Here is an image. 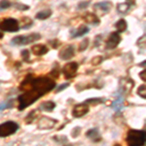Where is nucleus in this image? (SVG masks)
<instances>
[{
  "label": "nucleus",
  "instance_id": "nucleus-25",
  "mask_svg": "<svg viewBox=\"0 0 146 146\" xmlns=\"http://www.w3.org/2000/svg\"><path fill=\"white\" fill-rule=\"evenodd\" d=\"M104 100L102 98H90V100H87L85 101L86 104H90V103H93V104H100V103H102Z\"/></svg>",
  "mask_w": 146,
  "mask_h": 146
},
{
  "label": "nucleus",
  "instance_id": "nucleus-26",
  "mask_svg": "<svg viewBox=\"0 0 146 146\" xmlns=\"http://www.w3.org/2000/svg\"><path fill=\"white\" fill-rule=\"evenodd\" d=\"M13 107V100L9 101V102H1L0 103V111L2 110H5L6 108Z\"/></svg>",
  "mask_w": 146,
  "mask_h": 146
},
{
  "label": "nucleus",
  "instance_id": "nucleus-33",
  "mask_svg": "<svg viewBox=\"0 0 146 146\" xmlns=\"http://www.w3.org/2000/svg\"><path fill=\"white\" fill-rule=\"evenodd\" d=\"M89 5H90V1H82L78 4V9L83 10V9H86Z\"/></svg>",
  "mask_w": 146,
  "mask_h": 146
},
{
  "label": "nucleus",
  "instance_id": "nucleus-32",
  "mask_svg": "<svg viewBox=\"0 0 146 146\" xmlns=\"http://www.w3.org/2000/svg\"><path fill=\"white\" fill-rule=\"evenodd\" d=\"M67 87H69V83H64V84L60 85L58 87H56V93H60V92H62V90H65V89H66Z\"/></svg>",
  "mask_w": 146,
  "mask_h": 146
},
{
  "label": "nucleus",
  "instance_id": "nucleus-34",
  "mask_svg": "<svg viewBox=\"0 0 146 146\" xmlns=\"http://www.w3.org/2000/svg\"><path fill=\"white\" fill-rule=\"evenodd\" d=\"M50 43L52 44V47H53L54 49H56V47H58V45H60V41H58V39H54V40H52V41H50Z\"/></svg>",
  "mask_w": 146,
  "mask_h": 146
},
{
  "label": "nucleus",
  "instance_id": "nucleus-15",
  "mask_svg": "<svg viewBox=\"0 0 146 146\" xmlns=\"http://www.w3.org/2000/svg\"><path fill=\"white\" fill-rule=\"evenodd\" d=\"M56 103L54 101H44L39 105L38 109L40 111H45V112H51L55 109Z\"/></svg>",
  "mask_w": 146,
  "mask_h": 146
},
{
  "label": "nucleus",
  "instance_id": "nucleus-16",
  "mask_svg": "<svg viewBox=\"0 0 146 146\" xmlns=\"http://www.w3.org/2000/svg\"><path fill=\"white\" fill-rule=\"evenodd\" d=\"M84 20L86 23H90V25H98L100 23L98 17H96V15L93 13H88L84 16Z\"/></svg>",
  "mask_w": 146,
  "mask_h": 146
},
{
  "label": "nucleus",
  "instance_id": "nucleus-8",
  "mask_svg": "<svg viewBox=\"0 0 146 146\" xmlns=\"http://www.w3.org/2000/svg\"><path fill=\"white\" fill-rule=\"evenodd\" d=\"M58 124L56 119L50 118V117H41L38 121V129H51Z\"/></svg>",
  "mask_w": 146,
  "mask_h": 146
},
{
  "label": "nucleus",
  "instance_id": "nucleus-35",
  "mask_svg": "<svg viewBox=\"0 0 146 146\" xmlns=\"http://www.w3.org/2000/svg\"><path fill=\"white\" fill-rule=\"evenodd\" d=\"M145 73H146V72H145V70H143V71L139 74V76L141 77V79H142L143 81H145V80H146V78H145Z\"/></svg>",
  "mask_w": 146,
  "mask_h": 146
},
{
  "label": "nucleus",
  "instance_id": "nucleus-13",
  "mask_svg": "<svg viewBox=\"0 0 146 146\" xmlns=\"http://www.w3.org/2000/svg\"><path fill=\"white\" fill-rule=\"evenodd\" d=\"M86 136L88 138H90L92 141H94V142H100L101 140V135H100V133L98 129H89V131L86 133Z\"/></svg>",
  "mask_w": 146,
  "mask_h": 146
},
{
  "label": "nucleus",
  "instance_id": "nucleus-14",
  "mask_svg": "<svg viewBox=\"0 0 146 146\" xmlns=\"http://www.w3.org/2000/svg\"><path fill=\"white\" fill-rule=\"evenodd\" d=\"M112 7V3L109 1H103V2H98V3L95 4V9L100 10L103 13H108L110 11Z\"/></svg>",
  "mask_w": 146,
  "mask_h": 146
},
{
  "label": "nucleus",
  "instance_id": "nucleus-23",
  "mask_svg": "<svg viewBox=\"0 0 146 146\" xmlns=\"http://www.w3.org/2000/svg\"><path fill=\"white\" fill-rule=\"evenodd\" d=\"M88 46H89V39L86 38V39L82 40L81 43H80V45H79V52H84L87 48H88Z\"/></svg>",
  "mask_w": 146,
  "mask_h": 146
},
{
  "label": "nucleus",
  "instance_id": "nucleus-36",
  "mask_svg": "<svg viewBox=\"0 0 146 146\" xmlns=\"http://www.w3.org/2000/svg\"><path fill=\"white\" fill-rule=\"evenodd\" d=\"M3 36H4L3 32H0V39H2V38H3Z\"/></svg>",
  "mask_w": 146,
  "mask_h": 146
},
{
  "label": "nucleus",
  "instance_id": "nucleus-2",
  "mask_svg": "<svg viewBox=\"0 0 146 146\" xmlns=\"http://www.w3.org/2000/svg\"><path fill=\"white\" fill-rule=\"evenodd\" d=\"M126 141L128 146H143L145 144V131L139 129H129Z\"/></svg>",
  "mask_w": 146,
  "mask_h": 146
},
{
  "label": "nucleus",
  "instance_id": "nucleus-10",
  "mask_svg": "<svg viewBox=\"0 0 146 146\" xmlns=\"http://www.w3.org/2000/svg\"><path fill=\"white\" fill-rule=\"evenodd\" d=\"M75 55V47L74 45H68L65 48L62 49L58 53V58L62 60H68L74 56Z\"/></svg>",
  "mask_w": 146,
  "mask_h": 146
},
{
  "label": "nucleus",
  "instance_id": "nucleus-37",
  "mask_svg": "<svg viewBox=\"0 0 146 146\" xmlns=\"http://www.w3.org/2000/svg\"><path fill=\"white\" fill-rule=\"evenodd\" d=\"M114 146H121V145H120V144H115Z\"/></svg>",
  "mask_w": 146,
  "mask_h": 146
},
{
  "label": "nucleus",
  "instance_id": "nucleus-20",
  "mask_svg": "<svg viewBox=\"0 0 146 146\" xmlns=\"http://www.w3.org/2000/svg\"><path fill=\"white\" fill-rule=\"evenodd\" d=\"M115 27L118 30V33H120V32L126 31L127 27H128V25H127L126 21H125L124 19H122V20H119L118 22L115 23Z\"/></svg>",
  "mask_w": 146,
  "mask_h": 146
},
{
  "label": "nucleus",
  "instance_id": "nucleus-9",
  "mask_svg": "<svg viewBox=\"0 0 146 146\" xmlns=\"http://www.w3.org/2000/svg\"><path fill=\"white\" fill-rule=\"evenodd\" d=\"M88 112H89V105L83 102V103H80V104L75 105L72 110V116L74 118H81V117L85 116Z\"/></svg>",
  "mask_w": 146,
  "mask_h": 146
},
{
  "label": "nucleus",
  "instance_id": "nucleus-27",
  "mask_svg": "<svg viewBox=\"0 0 146 146\" xmlns=\"http://www.w3.org/2000/svg\"><path fill=\"white\" fill-rule=\"evenodd\" d=\"M103 60V58L101 56H95V58L92 60V64L93 65H98V64H100L101 62Z\"/></svg>",
  "mask_w": 146,
  "mask_h": 146
},
{
  "label": "nucleus",
  "instance_id": "nucleus-30",
  "mask_svg": "<svg viewBox=\"0 0 146 146\" xmlns=\"http://www.w3.org/2000/svg\"><path fill=\"white\" fill-rule=\"evenodd\" d=\"M80 133H81V128L80 127H75L74 129H72V131H71V135H72V137H77L79 135H80Z\"/></svg>",
  "mask_w": 146,
  "mask_h": 146
},
{
  "label": "nucleus",
  "instance_id": "nucleus-29",
  "mask_svg": "<svg viewBox=\"0 0 146 146\" xmlns=\"http://www.w3.org/2000/svg\"><path fill=\"white\" fill-rule=\"evenodd\" d=\"M15 7L17 8V10H21V11L29 10V6L25 5V4H22V3H16L15 4Z\"/></svg>",
  "mask_w": 146,
  "mask_h": 146
},
{
  "label": "nucleus",
  "instance_id": "nucleus-7",
  "mask_svg": "<svg viewBox=\"0 0 146 146\" xmlns=\"http://www.w3.org/2000/svg\"><path fill=\"white\" fill-rule=\"evenodd\" d=\"M121 40L122 38L118 32H112V33L109 35V37H108L106 43H105V48H106L107 50H113V49H115L119 45Z\"/></svg>",
  "mask_w": 146,
  "mask_h": 146
},
{
  "label": "nucleus",
  "instance_id": "nucleus-21",
  "mask_svg": "<svg viewBox=\"0 0 146 146\" xmlns=\"http://www.w3.org/2000/svg\"><path fill=\"white\" fill-rule=\"evenodd\" d=\"M54 139L56 140V142L60 143L62 146H71L69 142H68V139L65 135H56L54 136Z\"/></svg>",
  "mask_w": 146,
  "mask_h": 146
},
{
  "label": "nucleus",
  "instance_id": "nucleus-6",
  "mask_svg": "<svg viewBox=\"0 0 146 146\" xmlns=\"http://www.w3.org/2000/svg\"><path fill=\"white\" fill-rule=\"evenodd\" d=\"M77 69H78V63L73 62H68L64 65L62 69L63 75L66 79H71L72 77H74L77 73Z\"/></svg>",
  "mask_w": 146,
  "mask_h": 146
},
{
  "label": "nucleus",
  "instance_id": "nucleus-28",
  "mask_svg": "<svg viewBox=\"0 0 146 146\" xmlns=\"http://www.w3.org/2000/svg\"><path fill=\"white\" fill-rule=\"evenodd\" d=\"M11 6H12L11 2L1 1V2H0V11H1V10H6V9H8L9 7H11Z\"/></svg>",
  "mask_w": 146,
  "mask_h": 146
},
{
  "label": "nucleus",
  "instance_id": "nucleus-19",
  "mask_svg": "<svg viewBox=\"0 0 146 146\" xmlns=\"http://www.w3.org/2000/svg\"><path fill=\"white\" fill-rule=\"evenodd\" d=\"M123 104H124L123 98H122L121 96H119L118 98H117L116 100L112 102L111 106H112L113 109L116 110V111H120V110L122 109V107H123Z\"/></svg>",
  "mask_w": 146,
  "mask_h": 146
},
{
  "label": "nucleus",
  "instance_id": "nucleus-3",
  "mask_svg": "<svg viewBox=\"0 0 146 146\" xmlns=\"http://www.w3.org/2000/svg\"><path fill=\"white\" fill-rule=\"evenodd\" d=\"M41 38V35L37 32H33L31 34L28 35H20V36H16L11 40L12 45H18V46H23V45H29V44L33 43L35 41H38Z\"/></svg>",
  "mask_w": 146,
  "mask_h": 146
},
{
  "label": "nucleus",
  "instance_id": "nucleus-4",
  "mask_svg": "<svg viewBox=\"0 0 146 146\" xmlns=\"http://www.w3.org/2000/svg\"><path fill=\"white\" fill-rule=\"evenodd\" d=\"M20 29V25L16 19L7 18L0 22V30L7 32H17Z\"/></svg>",
  "mask_w": 146,
  "mask_h": 146
},
{
  "label": "nucleus",
  "instance_id": "nucleus-22",
  "mask_svg": "<svg viewBox=\"0 0 146 146\" xmlns=\"http://www.w3.org/2000/svg\"><path fill=\"white\" fill-rule=\"evenodd\" d=\"M37 115H38V112H37V110H32V111H30V112L27 114V116L25 117V122L27 124H31V123H33V121H34L35 119H36Z\"/></svg>",
  "mask_w": 146,
  "mask_h": 146
},
{
  "label": "nucleus",
  "instance_id": "nucleus-17",
  "mask_svg": "<svg viewBox=\"0 0 146 146\" xmlns=\"http://www.w3.org/2000/svg\"><path fill=\"white\" fill-rule=\"evenodd\" d=\"M89 30H90V28L87 27V25H81V27L79 28H77V29L72 30L71 35L74 38H76V37H81V36H83V35L88 33Z\"/></svg>",
  "mask_w": 146,
  "mask_h": 146
},
{
  "label": "nucleus",
  "instance_id": "nucleus-11",
  "mask_svg": "<svg viewBox=\"0 0 146 146\" xmlns=\"http://www.w3.org/2000/svg\"><path fill=\"white\" fill-rule=\"evenodd\" d=\"M135 5L133 1H128V2H123V3H119L117 5V11L120 14H127L131 11V7Z\"/></svg>",
  "mask_w": 146,
  "mask_h": 146
},
{
  "label": "nucleus",
  "instance_id": "nucleus-12",
  "mask_svg": "<svg viewBox=\"0 0 146 146\" xmlns=\"http://www.w3.org/2000/svg\"><path fill=\"white\" fill-rule=\"evenodd\" d=\"M48 51H49V49L47 48L45 45H43V44H37V45H34L31 49V52L33 53V55L37 56H44L45 54L48 53Z\"/></svg>",
  "mask_w": 146,
  "mask_h": 146
},
{
  "label": "nucleus",
  "instance_id": "nucleus-31",
  "mask_svg": "<svg viewBox=\"0 0 146 146\" xmlns=\"http://www.w3.org/2000/svg\"><path fill=\"white\" fill-rule=\"evenodd\" d=\"M21 55H22V58H23V60H25V62H29V51L23 50L22 53H21Z\"/></svg>",
  "mask_w": 146,
  "mask_h": 146
},
{
  "label": "nucleus",
  "instance_id": "nucleus-1",
  "mask_svg": "<svg viewBox=\"0 0 146 146\" xmlns=\"http://www.w3.org/2000/svg\"><path fill=\"white\" fill-rule=\"evenodd\" d=\"M56 87L54 80L47 77L32 78L31 76L27 77V79L21 84V90L25 91L23 95L19 96V110L23 109L34 103L37 100L45 96L47 93L51 92Z\"/></svg>",
  "mask_w": 146,
  "mask_h": 146
},
{
  "label": "nucleus",
  "instance_id": "nucleus-5",
  "mask_svg": "<svg viewBox=\"0 0 146 146\" xmlns=\"http://www.w3.org/2000/svg\"><path fill=\"white\" fill-rule=\"evenodd\" d=\"M19 129V125L13 121H7L0 124V137H6L12 135Z\"/></svg>",
  "mask_w": 146,
  "mask_h": 146
},
{
  "label": "nucleus",
  "instance_id": "nucleus-18",
  "mask_svg": "<svg viewBox=\"0 0 146 146\" xmlns=\"http://www.w3.org/2000/svg\"><path fill=\"white\" fill-rule=\"evenodd\" d=\"M52 10L50 9H45V10H42L38 12V13L36 14V16H35V18L37 19V20H46V19L50 18L52 16Z\"/></svg>",
  "mask_w": 146,
  "mask_h": 146
},
{
  "label": "nucleus",
  "instance_id": "nucleus-24",
  "mask_svg": "<svg viewBox=\"0 0 146 146\" xmlns=\"http://www.w3.org/2000/svg\"><path fill=\"white\" fill-rule=\"evenodd\" d=\"M137 95L142 98H146V88H145V85H141V86L138 88L137 90Z\"/></svg>",
  "mask_w": 146,
  "mask_h": 146
}]
</instances>
